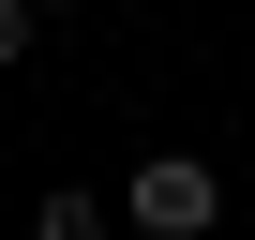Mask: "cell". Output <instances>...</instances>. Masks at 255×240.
I'll return each instance as SVG.
<instances>
[{
	"label": "cell",
	"mask_w": 255,
	"mask_h": 240,
	"mask_svg": "<svg viewBox=\"0 0 255 240\" xmlns=\"http://www.w3.org/2000/svg\"><path fill=\"white\" fill-rule=\"evenodd\" d=\"M30 240H120V210H105V195H90V180H60V195H45V210H30Z\"/></svg>",
	"instance_id": "obj_2"
},
{
	"label": "cell",
	"mask_w": 255,
	"mask_h": 240,
	"mask_svg": "<svg viewBox=\"0 0 255 240\" xmlns=\"http://www.w3.org/2000/svg\"><path fill=\"white\" fill-rule=\"evenodd\" d=\"M30 15H60V0H30Z\"/></svg>",
	"instance_id": "obj_4"
},
{
	"label": "cell",
	"mask_w": 255,
	"mask_h": 240,
	"mask_svg": "<svg viewBox=\"0 0 255 240\" xmlns=\"http://www.w3.org/2000/svg\"><path fill=\"white\" fill-rule=\"evenodd\" d=\"M210 210H225L210 150H150L135 165V240H210Z\"/></svg>",
	"instance_id": "obj_1"
},
{
	"label": "cell",
	"mask_w": 255,
	"mask_h": 240,
	"mask_svg": "<svg viewBox=\"0 0 255 240\" xmlns=\"http://www.w3.org/2000/svg\"><path fill=\"white\" fill-rule=\"evenodd\" d=\"M30 30H45V15H30V0H0V75H15V60H30Z\"/></svg>",
	"instance_id": "obj_3"
}]
</instances>
